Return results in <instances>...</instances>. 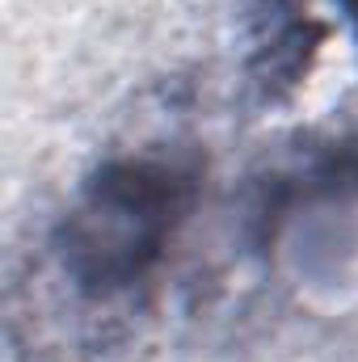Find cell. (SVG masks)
<instances>
[{"instance_id":"6da1fadb","label":"cell","mask_w":358,"mask_h":362,"mask_svg":"<svg viewBox=\"0 0 358 362\" xmlns=\"http://www.w3.org/2000/svg\"><path fill=\"white\" fill-rule=\"evenodd\" d=\"M198 173L173 156L139 152L93 169L55 228L68 286L89 303H114L161 270L194 206Z\"/></svg>"},{"instance_id":"7a4b0ae2","label":"cell","mask_w":358,"mask_h":362,"mask_svg":"<svg viewBox=\"0 0 358 362\" xmlns=\"http://www.w3.org/2000/svg\"><path fill=\"white\" fill-rule=\"evenodd\" d=\"M342 4H346V13H350V21L358 25V0H342Z\"/></svg>"}]
</instances>
